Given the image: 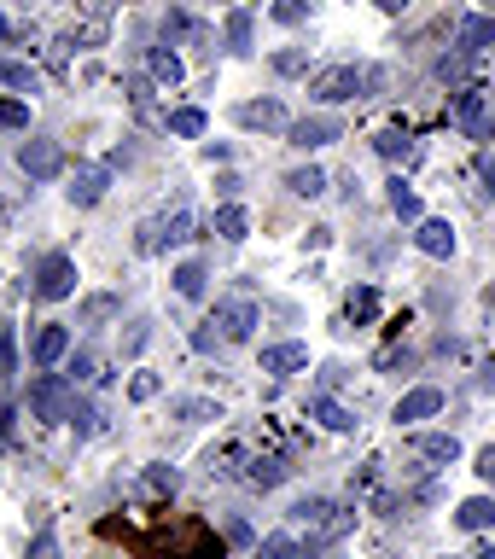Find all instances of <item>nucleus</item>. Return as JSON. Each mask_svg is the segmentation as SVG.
Here are the masks:
<instances>
[{
    "instance_id": "nucleus-1",
    "label": "nucleus",
    "mask_w": 495,
    "mask_h": 559,
    "mask_svg": "<svg viewBox=\"0 0 495 559\" xmlns=\"http://www.w3.org/2000/svg\"><path fill=\"white\" fill-rule=\"evenodd\" d=\"M30 414L35 420H47V426H59V420H70V408H76V385L70 379H59V373H35L30 379Z\"/></svg>"
},
{
    "instance_id": "nucleus-2",
    "label": "nucleus",
    "mask_w": 495,
    "mask_h": 559,
    "mask_svg": "<svg viewBox=\"0 0 495 559\" xmlns=\"http://www.w3.org/2000/svg\"><path fill=\"white\" fill-rule=\"evenodd\" d=\"M455 129H461L466 140H490V134H495V94L466 88V94L455 99Z\"/></svg>"
},
{
    "instance_id": "nucleus-3",
    "label": "nucleus",
    "mask_w": 495,
    "mask_h": 559,
    "mask_svg": "<svg viewBox=\"0 0 495 559\" xmlns=\"http://www.w3.org/2000/svg\"><path fill=\"white\" fill-rule=\"evenodd\" d=\"M309 94L321 99V105H338V99H356L362 94V70L356 65H327L309 76Z\"/></svg>"
},
{
    "instance_id": "nucleus-4",
    "label": "nucleus",
    "mask_w": 495,
    "mask_h": 559,
    "mask_svg": "<svg viewBox=\"0 0 495 559\" xmlns=\"http://www.w3.org/2000/svg\"><path fill=\"white\" fill-rule=\"evenodd\" d=\"M18 169L30 181H53V175H65V146L59 140H24L18 146Z\"/></svg>"
},
{
    "instance_id": "nucleus-5",
    "label": "nucleus",
    "mask_w": 495,
    "mask_h": 559,
    "mask_svg": "<svg viewBox=\"0 0 495 559\" xmlns=\"http://www.w3.org/2000/svg\"><path fill=\"white\" fill-rule=\"evenodd\" d=\"M210 321H216V332H222L228 344H245V338L257 332V303H251V297H228V303H216Z\"/></svg>"
},
{
    "instance_id": "nucleus-6",
    "label": "nucleus",
    "mask_w": 495,
    "mask_h": 559,
    "mask_svg": "<svg viewBox=\"0 0 495 559\" xmlns=\"http://www.w3.org/2000/svg\"><path fill=\"white\" fill-rule=\"evenodd\" d=\"M286 140H292L297 152H315V146H332V140H344V123H338L332 111H315V117L292 123V129H286Z\"/></svg>"
},
{
    "instance_id": "nucleus-7",
    "label": "nucleus",
    "mask_w": 495,
    "mask_h": 559,
    "mask_svg": "<svg viewBox=\"0 0 495 559\" xmlns=\"http://www.w3.org/2000/svg\"><path fill=\"white\" fill-rule=\"evenodd\" d=\"M70 292H76V263L59 251V257H47V263L35 268V297L59 303V297H70Z\"/></svg>"
},
{
    "instance_id": "nucleus-8",
    "label": "nucleus",
    "mask_w": 495,
    "mask_h": 559,
    "mask_svg": "<svg viewBox=\"0 0 495 559\" xmlns=\"http://www.w3.org/2000/svg\"><path fill=\"white\" fill-rule=\"evenodd\" d=\"M408 449L431 466H455L461 461V437L455 431H420V437H408Z\"/></svg>"
},
{
    "instance_id": "nucleus-9",
    "label": "nucleus",
    "mask_w": 495,
    "mask_h": 559,
    "mask_svg": "<svg viewBox=\"0 0 495 559\" xmlns=\"http://www.w3.org/2000/svg\"><path fill=\"white\" fill-rule=\"evenodd\" d=\"M105 187H111V169H105V164H82V169H76V181H70V204H76V210H94L99 198H105Z\"/></svg>"
},
{
    "instance_id": "nucleus-10",
    "label": "nucleus",
    "mask_w": 495,
    "mask_h": 559,
    "mask_svg": "<svg viewBox=\"0 0 495 559\" xmlns=\"http://www.w3.org/2000/svg\"><path fill=\"white\" fill-rule=\"evenodd\" d=\"M431 414H443V391L437 385H420V391H408L396 402V426H414V420H431Z\"/></svg>"
},
{
    "instance_id": "nucleus-11",
    "label": "nucleus",
    "mask_w": 495,
    "mask_h": 559,
    "mask_svg": "<svg viewBox=\"0 0 495 559\" xmlns=\"http://www.w3.org/2000/svg\"><path fill=\"white\" fill-rule=\"evenodd\" d=\"M239 129H292V123H286V105H280V99H245V105H239Z\"/></svg>"
},
{
    "instance_id": "nucleus-12",
    "label": "nucleus",
    "mask_w": 495,
    "mask_h": 559,
    "mask_svg": "<svg viewBox=\"0 0 495 559\" xmlns=\"http://www.w3.org/2000/svg\"><path fill=\"white\" fill-rule=\"evenodd\" d=\"M414 245H420L426 257H437V263H449V257H455V228L437 222V216H426V222L414 228Z\"/></svg>"
},
{
    "instance_id": "nucleus-13",
    "label": "nucleus",
    "mask_w": 495,
    "mask_h": 559,
    "mask_svg": "<svg viewBox=\"0 0 495 559\" xmlns=\"http://www.w3.org/2000/svg\"><path fill=\"white\" fill-rule=\"evenodd\" d=\"M303 367H309V344H268L263 350V373H274V379H292Z\"/></svg>"
},
{
    "instance_id": "nucleus-14",
    "label": "nucleus",
    "mask_w": 495,
    "mask_h": 559,
    "mask_svg": "<svg viewBox=\"0 0 495 559\" xmlns=\"http://www.w3.org/2000/svg\"><path fill=\"white\" fill-rule=\"evenodd\" d=\"M30 356H35V367H59L70 356V327H41L30 344Z\"/></svg>"
},
{
    "instance_id": "nucleus-15",
    "label": "nucleus",
    "mask_w": 495,
    "mask_h": 559,
    "mask_svg": "<svg viewBox=\"0 0 495 559\" xmlns=\"http://www.w3.org/2000/svg\"><path fill=\"white\" fill-rule=\"evenodd\" d=\"M455 525H461V530H495V501H490V495L461 501V507H455Z\"/></svg>"
},
{
    "instance_id": "nucleus-16",
    "label": "nucleus",
    "mask_w": 495,
    "mask_h": 559,
    "mask_svg": "<svg viewBox=\"0 0 495 559\" xmlns=\"http://www.w3.org/2000/svg\"><path fill=\"white\" fill-rule=\"evenodd\" d=\"M385 198H391V210L402 216V222H426V210H420V193L396 175V181H385Z\"/></svg>"
},
{
    "instance_id": "nucleus-17",
    "label": "nucleus",
    "mask_w": 495,
    "mask_h": 559,
    "mask_svg": "<svg viewBox=\"0 0 495 559\" xmlns=\"http://www.w3.org/2000/svg\"><path fill=\"white\" fill-rule=\"evenodd\" d=\"M484 47H495V18H461V53L472 59Z\"/></svg>"
},
{
    "instance_id": "nucleus-18",
    "label": "nucleus",
    "mask_w": 495,
    "mask_h": 559,
    "mask_svg": "<svg viewBox=\"0 0 495 559\" xmlns=\"http://www.w3.org/2000/svg\"><path fill=\"white\" fill-rule=\"evenodd\" d=\"M332 513H338V507H332L327 495H303V501L292 507V519H297V525H309V530H327Z\"/></svg>"
},
{
    "instance_id": "nucleus-19",
    "label": "nucleus",
    "mask_w": 495,
    "mask_h": 559,
    "mask_svg": "<svg viewBox=\"0 0 495 559\" xmlns=\"http://www.w3.org/2000/svg\"><path fill=\"white\" fill-rule=\"evenodd\" d=\"M309 420H321L327 431H350V426H356V414H350V408H338L332 396H315V402H309Z\"/></svg>"
},
{
    "instance_id": "nucleus-20",
    "label": "nucleus",
    "mask_w": 495,
    "mask_h": 559,
    "mask_svg": "<svg viewBox=\"0 0 495 559\" xmlns=\"http://www.w3.org/2000/svg\"><path fill=\"white\" fill-rule=\"evenodd\" d=\"M169 414H175V420H222V408H216L210 396H175Z\"/></svg>"
},
{
    "instance_id": "nucleus-21",
    "label": "nucleus",
    "mask_w": 495,
    "mask_h": 559,
    "mask_svg": "<svg viewBox=\"0 0 495 559\" xmlns=\"http://www.w3.org/2000/svg\"><path fill=\"white\" fill-rule=\"evenodd\" d=\"M286 187H292L297 198H321V193H327V169L303 164V169H292V175H286Z\"/></svg>"
},
{
    "instance_id": "nucleus-22",
    "label": "nucleus",
    "mask_w": 495,
    "mask_h": 559,
    "mask_svg": "<svg viewBox=\"0 0 495 559\" xmlns=\"http://www.w3.org/2000/svg\"><path fill=\"white\" fill-rule=\"evenodd\" d=\"M286 472H292V466L280 461V455H263V461H251V472H245V478H251L257 490H274V484H286Z\"/></svg>"
},
{
    "instance_id": "nucleus-23",
    "label": "nucleus",
    "mask_w": 495,
    "mask_h": 559,
    "mask_svg": "<svg viewBox=\"0 0 495 559\" xmlns=\"http://www.w3.org/2000/svg\"><path fill=\"white\" fill-rule=\"evenodd\" d=\"M216 233H222V239H233V245H239V239L251 233V216H245L239 204H222V210H216Z\"/></svg>"
},
{
    "instance_id": "nucleus-24",
    "label": "nucleus",
    "mask_w": 495,
    "mask_h": 559,
    "mask_svg": "<svg viewBox=\"0 0 495 559\" xmlns=\"http://www.w3.org/2000/svg\"><path fill=\"white\" fill-rule=\"evenodd\" d=\"M257 559H303V548H297V536L274 530V536H263V542H257Z\"/></svg>"
},
{
    "instance_id": "nucleus-25",
    "label": "nucleus",
    "mask_w": 495,
    "mask_h": 559,
    "mask_svg": "<svg viewBox=\"0 0 495 559\" xmlns=\"http://www.w3.org/2000/svg\"><path fill=\"white\" fill-rule=\"evenodd\" d=\"M169 134H181V140H198V134H204V111H198V105H181V111H169Z\"/></svg>"
},
{
    "instance_id": "nucleus-26",
    "label": "nucleus",
    "mask_w": 495,
    "mask_h": 559,
    "mask_svg": "<svg viewBox=\"0 0 495 559\" xmlns=\"http://www.w3.org/2000/svg\"><path fill=\"white\" fill-rule=\"evenodd\" d=\"M152 82H164V88L181 82V59H175L169 47H152Z\"/></svg>"
},
{
    "instance_id": "nucleus-27",
    "label": "nucleus",
    "mask_w": 495,
    "mask_h": 559,
    "mask_svg": "<svg viewBox=\"0 0 495 559\" xmlns=\"http://www.w3.org/2000/svg\"><path fill=\"white\" fill-rule=\"evenodd\" d=\"M204 280H210L204 263H181V268H175V292H181V297H204Z\"/></svg>"
},
{
    "instance_id": "nucleus-28",
    "label": "nucleus",
    "mask_w": 495,
    "mask_h": 559,
    "mask_svg": "<svg viewBox=\"0 0 495 559\" xmlns=\"http://www.w3.org/2000/svg\"><path fill=\"white\" fill-rule=\"evenodd\" d=\"M268 18H274V24H286V30H297V24L309 18V0H274V6H268Z\"/></svg>"
},
{
    "instance_id": "nucleus-29",
    "label": "nucleus",
    "mask_w": 495,
    "mask_h": 559,
    "mask_svg": "<svg viewBox=\"0 0 495 559\" xmlns=\"http://www.w3.org/2000/svg\"><path fill=\"white\" fill-rule=\"evenodd\" d=\"M0 88H30L35 94V70L18 65V59H0Z\"/></svg>"
},
{
    "instance_id": "nucleus-30",
    "label": "nucleus",
    "mask_w": 495,
    "mask_h": 559,
    "mask_svg": "<svg viewBox=\"0 0 495 559\" xmlns=\"http://www.w3.org/2000/svg\"><path fill=\"white\" fill-rule=\"evenodd\" d=\"M158 228H164V245H181V239H193V210H175V216H164Z\"/></svg>"
},
{
    "instance_id": "nucleus-31",
    "label": "nucleus",
    "mask_w": 495,
    "mask_h": 559,
    "mask_svg": "<svg viewBox=\"0 0 495 559\" xmlns=\"http://www.w3.org/2000/svg\"><path fill=\"white\" fill-rule=\"evenodd\" d=\"M373 152H379V158H408V134H402V129L373 134Z\"/></svg>"
},
{
    "instance_id": "nucleus-32",
    "label": "nucleus",
    "mask_w": 495,
    "mask_h": 559,
    "mask_svg": "<svg viewBox=\"0 0 495 559\" xmlns=\"http://www.w3.org/2000/svg\"><path fill=\"white\" fill-rule=\"evenodd\" d=\"M228 47L233 53H251V12H233L228 18Z\"/></svg>"
},
{
    "instance_id": "nucleus-33",
    "label": "nucleus",
    "mask_w": 495,
    "mask_h": 559,
    "mask_svg": "<svg viewBox=\"0 0 495 559\" xmlns=\"http://www.w3.org/2000/svg\"><path fill=\"white\" fill-rule=\"evenodd\" d=\"M0 129H30V105L24 99H0Z\"/></svg>"
},
{
    "instance_id": "nucleus-34",
    "label": "nucleus",
    "mask_w": 495,
    "mask_h": 559,
    "mask_svg": "<svg viewBox=\"0 0 495 559\" xmlns=\"http://www.w3.org/2000/svg\"><path fill=\"white\" fill-rule=\"evenodd\" d=\"M158 391H164V379H158V373H134V379H129V396H134V402H152Z\"/></svg>"
},
{
    "instance_id": "nucleus-35",
    "label": "nucleus",
    "mask_w": 495,
    "mask_h": 559,
    "mask_svg": "<svg viewBox=\"0 0 495 559\" xmlns=\"http://www.w3.org/2000/svg\"><path fill=\"white\" fill-rule=\"evenodd\" d=\"M70 426H76V437H94V431H99V408L76 402V408H70Z\"/></svg>"
},
{
    "instance_id": "nucleus-36",
    "label": "nucleus",
    "mask_w": 495,
    "mask_h": 559,
    "mask_svg": "<svg viewBox=\"0 0 495 559\" xmlns=\"http://www.w3.org/2000/svg\"><path fill=\"white\" fill-rule=\"evenodd\" d=\"M350 315H356V321H373V315H379V292H350Z\"/></svg>"
},
{
    "instance_id": "nucleus-37",
    "label": "nucleus",
    "mask_w": 495,
    "mask_h": 559,
    "mask_svg": "<svg viewBox=\"0 0 495 559\" xmlns=\"http://www.w3.org/2000/svg\"><path fill=\"white\" fill-rule=\"evenodd\" d=\"M274 70H280V76H303V70H309V59H303V53H274Z\"/></svg>"
},
{
    "instance_id": "nucleus-38",
    "label": "nucleus",
    "mask_w": 495,
    "mask_h": 559,
    "mask_svg": "<svg viewBox=\"0 0 495 559\" xmlns=\"http://www.w3.org/2000/svg\"><path fill=\"white\" fill-rule=\"evenodd\" d=\"M134 245H140L146 257H152V251H164V228H158V222H146V228H140V239H134Z\"/></svg>"
},
{
    "instance_id": "nucleus-39",
    "label": "nucleus",
    "mask_w": 495,
    "mask_h": 559,
    "mask_svg": "<svg viewBox=\"0 0 495 559\" xmlns=\"http://www.w3.org/2000/svg\"><path fill=\"white\" fill-rule=\"evenodd\" d=\"M82 379H94V356H88V350L70 356V385H82Z\"/></svg>"
},
{
    "instance_id": "nucleus-40",
    "label": "nucleus",
    "mask_w": 495,
    "mask_h": 559,
    "mask_svg": "<svg viewBox=\"0 0 495 559\" xmlns=\"http://www.w3.org/2000/svg\"><path fill=\"white\" fill-rule=\"evenodd\" d=\"M216 344H228V338H222V332H216V321H210V327H198V332H193V350H204V356H210V350H216Z\"/></svg>"
},
{
    "instance_id": "nucleus-41",
    "label": "nucleus",
    "mask_w": 495,
    "mask_h": 559,
    "mask_svg": "<svg viewBox=\"0 0 495 559\" xmlns=\"http://www.w3.org/2000/svg\"><path fill=\"white\" fill-rule=\"evenodd\" d=\"M146 484H152L158 495H175V472H169V466H152V472H146Z\"/></svg>"
},
{
    "instance_id": "nucleus-42",
    "label": "nucleus",
    "mask_w": 495,
    "mask_h": 559,
    "mask_svg": "<svg viewBox=\"0 0 495 559\" xmlns=\"http://www.w3.org/2000/svg\"><path fill=\"white\" fill-rule=\"evenodd\" d=\"M88 321H105V315H117V297H88V309H82Z\"/></svg>"
},
{
    "instance_id": "nucleus-43",
    "label": "nucleus",
    "mask_w": 495,
    "mask_h": 559,
    "mask_svg": "<svg viewBox=\"0 0 495 559\" xmlns=\"http://www.w3.org/2000/svg\"><path fill=\"white\" fill-rule=\"evenodd\" d=\"M385 88V70L379 65H362V94H379Z\"/></svg>"
},
{
    "instance_id": "nucleus-44",
    "label": "nucleus",
    "mask_w": 495,
    "mask_h": 559,
    "mask_svg": "<svg viewBox=\"0 0 495 559\" xmlns=\"http://www.w3.org/2000/svg\"><path fill=\"white\" fill-rule=\"evenodd\" d=\"M478 478L495 490V449H484V455H478Z\"/></svg>"
},
{
    "instance_id": "nucleus-45",
    "label": "nucleus",
    "mask_w": 495,
    "mask_h": 559,
    "mask_svg": "<svg viewBox=\"0 0 495 559\" xmlns=\"http://www.w3.org/2000/svg\"><path fill=\"white\" fill-rule=\"evenodd\" d=\"M30 559H53V530H41V536H35V548H30Z\"/></svg>"
},
{
    "instance_id": "nucleus-46",
    "label": "nucleus",
    "mask_w": 495,
    "mask_h": 559,
    "mask_svg": "<svg viewBox=\"0 0 495 559\" xmlns=\"http://www.w3.org/2000/svg\"><path fill=\"white\" fill-rule=\"evenodd\" d=\"M373 6H379V12H402V6H408V0H373Z\"/></svg>"
},
{
    "instance_id": "nucleus-47",
    "label": "nucleus",
    "mask_w": 495,
    "mask_h": 559,
    "mask_svg": "<svg viewBox=\"0 0 495 559\" xmlns=\"http://www.w3.org/2000/svg\"><path fill=\"white\" fill-rule=\"evenodd\" d=\"M478 559H495V536H490V548H484V554H478Z\"/></svg>"
},
{
    "instance_id": "nucleus-48",
    "label": "nucleus",
    "mask_w": 495,
    "mask_h": 559,
    "mask_svg": "<svg viewBox=\"0 0 495 559\" xmlns=\"http://www.w3.org/2000/svg\"><path fill=\"white\" fill-rule=\"evenodd\" d=\"M6 35H12V24H6V18H0V41H6Z\"/></svg>"
},
{
    "instance_id": "nucleus-49",
    "label": "nucleus",
    "mask_w": 495,
    "mask_h": 559,
    "mask_svg": "<svg viewBox=\"0 0 495 559\" xmlns=\"http://www.w3.org/2000/svg\"><path fill=\"white\" fill-rule=\"evenodd\" d=\"M490 187H495V169H490Z\"/></svg>"
},
{
    "instance_id": "nucleus-50",
    "label": "nucleus",
    "mask_w": 495,
    "mask_h": 559,
    "mask_svg": "<svg viewBox=\"0 0 495 559\" xmlns=\"http://www.w3.org/2000/svg\"><path fill=\"white\" fill-rule=\"evenodd\" d=\"M327 559H338V554H327Z\"/></svg>"
}]
</instances>
